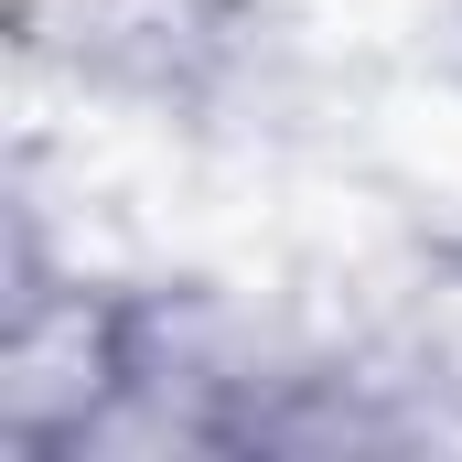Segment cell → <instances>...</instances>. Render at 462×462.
<instances>
[{
	"mask_svg": "<svg viewBox=\"0 0 462 462\" xmlns=\"http://www.w3.org/2000/svg\"><path fill=\"white\" fill-rule=\"evenodd\" d=\"M129 387V301L108 280L0 291V462H65Z\"/></svg>",
	"mask_w": 462,
	"mask_h": 462,
	"instance_id": "cell-1",
	"label": "cell"
}]
</instances>
